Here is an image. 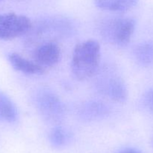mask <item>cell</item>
I'll return each instance as SVG.
<instances>
[{
  "label": "cell",
  "instance_id": "cell-1",
  "mask_svg": "<svg viewBox=\"0 0 153 153\" xmlns=\"http://www.w3.org/2000/svg\"><path fill=\"white\" fill-rule=\"evenodd\" d=\"M100 61V46L94 40L78 43L72 55L71 70L79 81H85L97 73Z\"/></svg>",
  "mask_w": 153,
  "mask_h": 153
},
{
  "label": "cell",
  "instance_id": "cell-2",
  "mask_svg": "<svg viewBox=\"0 0 153 153\" xmlns=\"http://www.w3.org/2000/svg\"><path fill=\"white\" fill-rule=\"evenodd\" d=\"M135 25V21L131 18H111L102 21L99 30L105 41L114 46L123 47L128 45L131 40Z\"/></svg>",
  "mask_w": 153,
  "mask_h": 153
},
{
  "label": "cell",
  "instance_id": "cell-3",
  "mask_svg": "<svg viewBox=\"0 0 153 153\" xmlns=\"http://www.w3.org/2000/svg\"><path fill=\"white\" fill-rule=\"evenodd\" d=\"M34 103L39 113L47 121L58 122L64 118V105L59 97L48 89L37 91Z\"/></svg>",
  "mask_w": 153,
  "mask_h": 153
},
{
  "label": "cell",
  "instance_id": "cell-4",
  "mask_svg": "<svg viewBox=\"0 0 153 153\" xmlns=\"http://www.w3.org/2000/svg\"><path fill=\"white\" fill-rule=\"evenodd\" d=\"M31 28V20L24 15L0 13V40H13L26 34Z\"/></svg>",
  "mask_w": 153,
  "mask_h": 153
},
{
  "label": "cell",
  "instance_id": "cell-5",
  "mask_svg": "<svg viewBox=\"0 0 153 153\" xmlns=\"http://www.w3.org/2000/svg\"><path fill=\"white\" fill-rule=\"evenodd\" d=\"M97 89L104 97L117 102H123L128 97V90L120 77L107 74L102 76L97 82Z\"/></svg>",
  "mask_w": 153,
  "mask_h": 153
},
{
  "label": "cell",
  "instance_id": "cell-6",
  "mask_svg": "<svg viewBox=\"0 0 153 153\" xmlns=\"http://www.w3.org/2000/svg\"><path fill=\"white\" fill-rule=\"evenodd\" d=\"M61 57L60 46L55 42H48L39 46L34 53L35 61L46 70L59 62Z\"/></svg>",
  "mask_w": 153,
  "mask_h": 153
},
{
  "label": "cell",
  "instance_id": "cell-7",
  "mask_svg": "<svg viewBox=\"0 0 153 153\" xmlns=\"http://www.w3.org/2000/svg\"><path fill=\"white\" fill-rule=\"evenodd\" d=\"M110 109L107 105L98 100L85 102L79 108V114L82 119L87 121L100 120L108 117Z\"/></svg>",
  "mask_w": 153,
  "mask_h": 153
},
{
  "label": "cell",
  "instance_id": "cell-8",
  "mask_svg": "<svg viewBox=\"0 0 153 153\" xmlns=\"http://www.w3.org/2000/svg\"><path fill=\"white\" fill-rule=\"evenodd\" d=\"M10 65L14 70L27 75H43L45 69L33 61L24 58L17 53H10L7 57Z\"/></svg>",
  "mask_w": 153,
  "mask_h": 153
},
{
  "label": "cell",
  "instance_id": "cell-9",
  "mask_svg": "<svg viewBox=\"0 0 153 153\" xmlns=\"http://www.w3.org/2000/svg\"><path fill=\"white\" fill-rule=\"evenodd\" d=\"M133 56L137 64L143 67L153 66V41L139 43L133 50Z\"/></svg>",
  "mask_w": 153,
  "mask_h": 153
},
{
  "label": "cell",
  "instance_id": "cell-10",
  "mask_svg": "<svg viewBox=\"0 0 153 153\" xmlns=\"http://www.w3.org/2000/svg\"><path fill=\"white\" fill-rule=\"evenodd\" d=\"M138 0H94L100 9L111 12H126L136 6Z\"/></svg>",
  "mask_w": 153,
  "mask_h": 153
},
{
  "label": "cell",
  "instance_id": "cell-11",
  "mask_svg": "<svg viewBox=\"0 0 153 153\" xmlns=\"http://www.w3.org/2000/svg\"><path fill=\"white\" fill-rule=\"evenodd\" d=\"M18 119V111L11 100L0 91V121L13 123Z\"/></svg>",
  "mask_w": 153,
  "mask_h": 153
},
{
  "label": "cell",
  "instance_id": "cell-12",
  "mask_svg": "<svg viewBox=\"0 0 153 153\" xmlns=\"http://www.w3.org/2000/svg\"><path fill=\"white\" fill-rule=\"evenodd\" d=\"M70 139V133L66 128L58 126L54 128L49 134V140L54 146H64Z\"/></svg>",
  "mask_w": 153,
  "mask_h": 153
},
{
  "label": "cell",
  "instance_id": "cell-13",
  "mask_svg": "<svg viewBox=\"0 0 153 153\" xmlns=\"http://www.w3.org/2000/svg\"><path fill=\"white\" fill-rule=\"evenodd\" d=\"M143 102L148 110L153 112V89L148 91L145 94L143 99Z\"/></svg>",
  "mask_w": 153,
  "mask_h": 153
},
{
  "label": "cell",
  "instance_id": "cell-14",
  "mask_svg": "<svg viewBox=\"0 0 153 153\" xmlns=\"http://www.w3.org/2000/svg\"><path fill=\"white\" fill-rule=\"evenodd\" d=\"M119 153H141V152L135 149H132V148H128V149H123V150L120 151Z\"/></svg>",
  "mask_w": 153,
  "mask_h": 153
},
{
  "label": "cell",
  "instance_id": "cell-15",
  "mask_svg": "<svg viewBox=\"0 0 153 153\" xmlns=\"http://www.w3.org/2000/svg\"><path fill=\"white\" fill-rule=\"evenodd\" d=\"M152 144H153V138H152Z\"/></svg>",
  "mask_w": 153,
  "mask_h": 153
}]
</instances>
